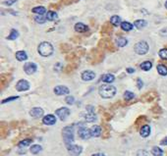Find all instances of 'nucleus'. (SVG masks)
<instances>
[{
    "label": "nucleus",
    "mask_w": 167,
    "mask_h": 156,
    "mask_svg": "<svg viewBox=\"0 0 167 156\" xmlns=\"http://www.w3.org/2000/svg\"><path fill=\"white\" fill-rule=\"evenodd\" d=\"M63 139L66 146L73 144L74 142V129L72 126H67L63 129Z\"/></svg>",
    "instance_id": "nucleus-2"
},
{
    "label": "nucleus",
    "mask_w": 167,
    "mask_h": 156,
    "mask_svg": "<svg viewBox=\"0 0 167 156\" xmlns=\"http://www.w3.org/2000/svg\"><path fill=\"white\" fill-rule=\"evenodd\" d=\"M94 78H95V74L92 71H85L82 74V79L86 82L91 81V79H94Z\"/></svg>",
    "instance_id": "nucleus-14"
},
{
    "label": "nucleus",
    "mask_w": 167,
    "mask_h": 156,
    "mask_svg": "<svg viewBox=\"0 0 167 156\" xmlns=\"http://www.w3.org/2000/svg\"><path fill=\"white\" fill-rule=\"evenodd\" d=\"M151 67H152V64H151V62H150V61H146V62L141 64V68L142 70H144V71H150L151 69Z\"/></svg>",
    "instance_id": "nucleus-26"
},
{
    "label": "nucleus",
    "mask_w": 167,
    "mask_h": 156,
    "mask_svg": "<svg viewBox=\"0 0 167 156\" xmlns=\"http://www.w3.org/2000/svg\"><path fill=\"white\" fill-rule=\"evenodd\" d=\"M160 144H161V145H167V136L165 137L164 139H162L161 142H160Z\"/></svg>",
    "instance_id": "nucleus-41"
},
{
    "label": "nucleus",
    "mask_w": 167,
    "mask_h": 156,
    "mask_svg": "<svg viewBox=\"0 0 167 156\" xmlns=\"http://www.w3.org/2000/svg\"><path fill=\"white\" fill-rule=\"evenodd\" d=\"M16 1H17V0H10V1H4V2H3V4H4V5H9V6H10V5L13 4V3L16 2Z\"/></svg>",
    "instance_id": "nucleus-39"
},
{
    "label": "nucleus",
    "mask_w": 167,
    "mask_h": 156,
    "mask_svg": "<svg viewBox=\"0 0 167 156\" xmlns=\"http://www.w3.org/2000/svg\"><path fill=\"white\" fill-rule=\"evenodd\" d=\"M135 97V94L133 93V92H131V91H128L127 90L126 92L124 93V98L126 99V100H131V99H133Z\"/></svg>",
    "instance_id": "nucleus-33"
},
{
    "label": "nucleus",
    "mask_w": 167,
    "mask_h": 156,
    "mask_svg": "<svg viewBox=\"0 0 167 156\" xmlns=\"http://www.w3.org/2000/svg\"><path fill=\"white\" fill-rule=\"evenodd\" d=\"M32 11H33V13H36V14H38V15H43L46 12L45 8L42 7V6H38V7H35Z\"/></svg>",
    "instance_id": "nucleus-24"
},
{
    "label": "nucleus",
    "mask_w": 167,
    "mask_h": 156,
    "mask_svg": "<svg viewBox=\"0 0 167 156\" xmlns=\"http://www.w3.org/2000/svg\"><path fill=\"white\" fill-rule=\"evenodd\" d=\"M92 156H105L103 153H95V154H94Z\"/></svg>",
    "instance_id": "nucleus-43"
},
{
    "label": "nucleus",
    "mask_w": 167,
    "mask_h": 156,
    "mask_svg": "<svg viewBox=\"0 0 167 156\" xmlns=\"http://www.w3.org/2000/svg\"><path fill=\"white\" fill-rule=\"evenodd\" d=\"M16 88H17V90H19V91L28 90L30 88V84L28 82V81H26V79H21V81L17 82Z\"/></svg>",
    "instance_id": "nucleus-9"
},
{
    "label": "nucleus",
    "mask_w": 167,
    "mask_h": 156,
    "mask_svg": "<svg viewBox=\"0 0 167 156\" xmlns=\"http://www.w3.org/2000/svg\"><path fill=\"white\" fill-rule=\"evenodd\" d=\"M57 13L56 12H53V11H48L47 14H46V19L48 21H54L57 19Z\"/></svg>",
    "instance_id": "nucleus-22"
},
{
    "label": "nucleus",
    "mask_w": 167,
    "mask_h": 156,
    "mask_svg": "<svg viewBox=\"0 0 167 156\" xmlns=\"http://www.w3.org/2000/svg\"><path fill=\"white\" fill-rule=\"evenodd\" d=\"M147 25V21H144V20H137L135 22V27L140 30L144 27Z\"/></svg>",
    "instance_id": "nucleus-25"
},
{
    "label": "nucleus",
    "mask_w": 167,
    "mask_h": 156,
    "mask_svg": "<svg viewBox=\"0 0 167 156\" xmlns=\"http://www.w3.org/2000/svg\"><path fill=\"white\" fill-rule=\"evenodd\" d=\"M116 43L119 47H124L125 45L128 43V40L125 38H118L116 39Z\"/></svg>",
    "instance_id": "nucleus-27"
},
{
    "label": "nucleus",
    "mask_w": 167,
    "mask_h": 156,
    "mask_svg": "<svg viewBox=\"0 0 167 156\" xmlns=\"http://www.w3.org/2000/svg\"><path fill=\"white\" fill-rule=\"evenodd\" d=\"M18 35H19V32H17L16 30H12L10 35L7 38V39H10V40H14V39H16L18 38Z\"/></svg>",
    "instance_id": "nucleus-32"
},
{
    "label": "nucleus",
    "mask_w": 167,
    "mask_h": 156,
    "mask_svg": "<svg viewBox=\"0 0 167 156\" xmlns=\"http://www.w3.org/2000/svg\"><path fill=\"white\" fill-rule=\"evenodd\" d=\"M67 149L69 151V153L73 156H79L82 153L83 148L79 145H75V144H71L69 146H67Z\"/></svg>",
    "instance_id": "nucleus-6"
},
{
    "label": "nucleus",
    "mask_w": 167,
    "mask_h": 156,
    "mask_svg": "<svg viewBox=\"0 0 167 156\" xmlns=\"http://www.w3.org/2000/svg\"><path fill=\"white\" fill-rule=\"evenodd\" d=\"M159 56L163 60H167V48H163L159 51Z\"/></svg>",
    "instance_id": "nucleus-34"
},
{
    "label": "nucleus",
    "mask_w": 167,
    "mask_h": 156,
    "mask_svg": "<svg viewBox=\"0 0 167 156\" xmlns=\"http://www.w3.org/2000/svg\"><path fill=\"white\" fill-rule=\"evenodd\" d=\"M98 92H99V95L103 98H111L115 95L116 93V87H113L111 84H103L101 85L98 90Z\"/></svg>",
    "instance_id": "nucleus-1"
},
{
    "label": "nucleus",
    "mask_w": 167,
    "mask_h": 156,
    "mask_svg": "<svg viewBox=\"0 0 167 156\" xmlns=\"http://www.w3.org/2000/svg\"><path fill=\"white\" fill-rule=\"evenodd\" d=\"M121 29L125 32H130L133 29V25L129 22H122L121 24Z\"/></svg>",
    "instance_id": "nucleus-23"
},
{
    "label": "nucleus",
    "mask_w": 167,
    "mask_h": 156,
    "mask_svg": "<svg viewBox=\"0 0 167 156\" xmlns=\"http://www.w3.org/2000/svg\"><path fill=\"white\" fill-rule=\"evenodd\" d=\"M75 30L78 32H85L86 30H89V27L83 23H77L75 25Z\"/></svg>",
    "instance_id": "nucleus-16"
},
{
    "label": "nucleus",
    "mask_w": 167,
    "mask_h": 156,
    "mask_svg": "<svg viewBox=\"0 0 167 156\" xmlns=\"http://www.w3.org/2000/svg\"><path fill=\"white\" fill-rule=\"evenodd\" d=\"M65 100H66V102L68 104H70V105H72V104L75 102V98H74L73 96H67L66 98H65Z\"/></svg>",
    "instance_id": "nucleus-36"
},
{
    "label": "nucleus",
    "mask_w": 167,
    "mask_h": 156,
    "mask_svg": "<svg viewBox=\"0 0 167 156\" xmlns=\"http://www.w3.org/2000/svg\"><path fill=\"white\" fill-rule=\"evenodd\" d=\"M35 21L38 24H43L45 22V18L42 16V15H38V16L35 17Z\"/></svg>",
    "instance_id": "nucleus-35"
},
{
    "label": "nucleus",
    "mask_w": 167,
    "mask_h": 156,
    "mask_svg": "<svg viewBox=\"0 0 167 156\" xmlns=\"http://www.w3.org/2000/svg\"><path fill=\"white\" fill-rule=\"evenodd\" d=\"M110 23L112 24L113 26H115V27H118L119 25L121 26V19H120V17L119 16H112L111 17V19H110Z\"/></svg>",
    "instance_id": "nucleus-20"
},
{
    "label": "nucleus",
    "mask_w": 167,
    "mask_h": 156,
    "mask_svg": "<svg viewBox=\"0 0 167 156\" xmlns=\"http://www.w3.org/2000/svg\"><path fill=\"white\" fill-rule=\"evenodd\" d=\"M127 72L131 74V73H134V72H135V70H134V69H132V68H128V69H127Z\"/></svg>",
    "instance_id": "nucleus-42"
},
{
    "label": "nucleus",
    "mask_w": 167,
    "mask_h": 156,
    "mask_svg": "<svg viewBox=\"0 0 167 156\" xmlns=\"http://www.w3.org/2000/svg\"><path fill=\"white\" fill-rule=\"evenodd\" d=\"M137 156H147V152L146 150H139Z\"/></svg>",
    "instance_id": "nucleus-38"
},
{
    "label": "nucleus",
    "mask_w": 167,
    "mask_h": 156,
    "mask_svg": "<svg viewBox=\"0 0 167 156\" xmlns=\"http://www.w3.org/2000/svg\"><path fill=\"white\" fill-rule=\"evenodd\" d=\"M101 131H102V130H101V128L99 126H94L91 129V136H99L101 134Z\"/></svg>",
    "instance_id": "nucleus-17"
},
{
    "label": "nucleus",
    "mask_w": 167,
    "mask_h": 156,
    "mask_svg": "<svg viewBox=\"0 0 167 156\" xmlns=\"http://www.w3.org/2000/svg\"><path fill=\"white\" fill-rule=\"evenodd\" d=\"M56 115L59 117L60 120H66L68 116L70 115V110L66 108V107H62V108H59L58 110H56Z\"/></svg>",
    "instance_id": "nucleus-7"
},
{
    "label": "nucleus",
    "mask_w": 167,
    "mask_h": 156,
    "mask_svg": "<svg viewBox=\"0 0 167 156\" xmlns=\"http://www.w3.org/2000/svg\"><path fill=\"white\" fill-rule=\"evenodd\" d=\"M140 134L143 137H147L150 134V127L148 126V125H144V126L141 128Z\"/></svg>",
    "instance_id": "nucleus-15"
},
{
    "label": "nucleus",
    "mask_w": 167,
    "mask_h": 156,
    "mask_svg": "<svg viewBox=\"0 0 167 156\" xmlns=\"http://www.w3.org/2000/svg\"><path fill=\"white\" fill-rule=\"evenodd\" d=\"M86 111H88V113L85 115V118H86V122L91 123V122H94L95 120H97V115H95V113H94V107H92V106H88V107H86Z\"/></svg>",
    "instance_id": "nucleus-5"
},
{
    "label": "nucleus",
    "mask_w": 167,
    "mask_h": 156,
    "mask_svg": "<svg viewBox=\"0 0 167 156\" xmlns=\"http://www.w3.org/2000/svg\"><path fill=\"white\" fill-rule=\"evenodd\" d=\"M137 82H138V87L139 88H142V87H143V81H142V79H137Z\"/></svg>",
    "instance_id": "nucleus-40"
},
{
    "label": "nucleus",
    "mask_w": 167,
    "mask_h": 156,
    "mask_svg": "<svg viewBox=\"0 0 167 156\" xmlns=\"http://www.w3.org/2000/svg\"><path fill=\"white\" fill-rule=\"evenodd\" d=\"M42 122L44 125L51 126V125H54L56 123V118H55L53 115H46L44 116V118L42 119Z\"/></svg>",
    "instance_id": "nucleus-13"
},
{
    "label": "nucleus",
    "mask_w": 167,
    "mask_h": 156,
    "mask_svg": "<svg viewBox=\"0 0 167 156\" xmlns=\"http://www.w3.org/2000/svg\"><path fill=\"white\" fill-rule=\"evenodd\" d=\"M147 120V118L144 117V116H141L140 118H138V120L136 121V123H135V127L137 128V129H139V128H140V126H142V125H143V123L144 121ZM143 127V126H142Z\"/></svg>",
    "instance_id": "nucleus-31"
},
{
    "label": "nucleus",
    "mask_w": 167,
    "mask_h": 156,
    "mask_svg": "<svg viewBox=\"0 0 167 156\" xmlns=\"http://www.w3.org/2000/svg\"><path fill=\"white\" fill-rule=\"evenodd\" d=\"M24 70L28 75H33V73H36V65L35 63H32V62L26 63L24 66Z\"/></svg>",
    "instance_id": "nucleus-8"
},
{
    "label": "nucleus",
    "mask_w": 167,
    "mask_h": 156,
    "mask_svg": "<svg viewBox=\"0 0 167 156\" xmlns=\"http://www.w3.org/2000/svg\"><path fill=\"white\" fill-rule=\"evenodd\" d=\"M114 79H115V77H114L113 75H111V74H106V75L102 76V78H101V81L104 82H107V84L112 82Z\"/></svg>",
    "instance_id": "nucleus-18"
},
{
    "label": "nucleus",
    "mask_w": 167,
    "mask_h": 156,
    "mask_svg": "<svg viewBox=\"0 0 167 156\" xmlns=\"http://www.w3.org/2000/svg\"><path fill=\"white\" fill-rule=\"evenodd\" d=\"M157 72H158L159 75L161 76H166L167 75V67L165 65H158L157 66Z\"/></svg>",
    "instance_id": "nucleus-21"
},
{
    "label": "nucleus",
    "mask_w": 167,
    "mask_h": 156,
    "mask_svg": "<svg viewBox=\"0 0 167 156\" xmlns=\"http://www.w3.org/2000/svg\"><path fill=\"white\" fill-rule=\"evenodd\" d=\"M30 115L33 118H41L43 116V110L39 107H35L30 111Z\"/></svg>",
    "instance_id": "nucleus-12"
},
{
    "label": "nucleus",
    "mask_w": 167,
    "mask_h": 156,
    "mask_svg": "<svg viewBox=\"0 0 167 156\" xmlns=\"http://www.w3.org/2000/svg\"><path fill=\"white\" fill-rule=\"evenodd\" d=\"M79 136L83 139H88L91 136V130H88L85 127H82L79 129Z\"/></svg>",
    "instance_id": "nucleus-10"
},
{
    "label": "nucleus",
    "mask_w": 167,
    "mask_h": 156,
    "mask_svg": "<svg viewBox=\"0 0 167 156\" xmlns=\"http://www.w3.org/2000/svg\"><path fill=\"white\" fill-rule=\"evenodd\" d=\"M165 7L167 8V1H166V3H165Z\"/></svg>",
    "instance_id": "nucleus-44"
},
{
    "label": "nucleus",
    "mask_w": 167,
    "mask_h": 156,
    "mask_svg": "<svg viewBox=\"0 0 167 156\" xmlns=\"http://www.w3.org/2000/svg\"><path fill=\"white\" fill-rule=\"evenodd\" d=\"M33 142V139H24V140H22V142H19V147H26V146L28 145H30V143H32Z\"/></svg>",
    "instance_id": "nucleus-29"
},
{
    "label": "nucleus",
    "mask_w": 167,
    "mask_h": 156,
    "mask_svg": "<svg viewBox=\"0 0 167 156\" xmlns=\"http://www.w3.org/2000/svg\"><path fill=\"white\" fill-rule=\"evenodd\" d=\"M135 52L139 55H144L147 53L148 51V44L146 41H139L137 44L135 45Z\"/></svg>",
    "instance_id": "nucleus-4"
},
{
    "label": "nucleus",
    "mask_w": 167,
    "mask_h": 156,
    "mask_svg": "<svg viewBox=\"0 0 167 156\" xmlns=\"http://www.w3.org/2000/svg\"><path fill=\"white\" fill-rule=\"evenodd\" d=\"M16 58H17V60H19V61H25L28 59V55L25 51L21 50V51H18L16 53Z\"/></svg>",
    "instance_id": "nucleus-19"
},
{
    "label": "nucleus",
    "mask_w": 167,
    "mask_h": 156,
    "mask_svg": "<svg viewBox=\"0 0 167 156\" xmlns=\"http://www.w3.org/2000/svg\"><path fill=\"white\" fill-rule=\"evenodd\" d=\"M70 92L69 88L64 87V85H58L54 88V93L57 95H64V94H68Z\"/></svg>",
    "instance_id": "nucleus-11"
},
{
    "label": "nucleus",
    "mask_w": 167,
    "mask_h": 156,
    "mask_svg": "<svg viewBox=\"0 0 167 156\" xmlns=\"http://www.w3.org/2000/svg\"><path fill=\"white\" fill-rule=\"evenodd\" d=\"M151 153L153 156H162L163 155V151L161 148H159L158 146H154L151 150Z\"/></svg>",
    "instance_id": "nucleus-28"
},
{
    "label": "nucleus",
    "mask_w": 167,
    "mask_h": 156,
    "mask_svg": "<svg viewBox=\"0 0 167 156\" xmlns=\"http://www.w3.org/2000/svg\"><path fill=\"white\" fill-rule=\"evenodd\" d=\"M41 149H42V147L41 145L35 144V145H33L32 147H30V152H32L33 154H38V152L41 151Z\"/></svg>",
    "instance_id": "nucleus-30"
},
{
    "label": "nucleus",
    "mask_w": 167,
    "mask_h": 156,
    "mask_svg": "<svg viewBox=\"0 0 167 156\" xmlns=\"http://www.w3.org/2000/svg\"><path fill=\"white\" fill-rule=\"evenodd\" d=\"M38 53L43 57H47L50 56V55L53 53V46L51 45V43H49L47 41L41 42V44L38 45Z\"/></svg>",
    "instance_id": "nucleus-3"
},
{
    "label": "nucleus",
    "mask_w": 167,
    "mask_h": 156,
    "mask_svg": "<svg viewBox=\"0 0 167 156\" xmlns=\"http://www.w3.org/2000/svg\"><path fill=\"white\" fill-rule=\"evenodd\" d=\"M18 98H19V97H18V96H13V97H9V98H7V99H5V100H3V101H2V103H6V102L12 101V100H16V99H18Z\"/></svg>",
    "instance_id": "nucleus-37"
}]
</instances>
